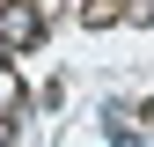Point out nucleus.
<instances>
[{
  "label": "nucleus",
  "mask_w": 154,
  "mask_h": 147,
  "mask_svg": "<svg viewBox=\"0 0 154 147\" xmlns=\"http://www.w3.org/2000/svg\"><path fill=\"white\" fill-rule=\"evenodd\" d=\"M0 37L22 52V44H37V37H44V15H37V8H8V15H0Z\"/></svg>",
  "instance_id": "1"
},
{
  "label": "nucleus",
  "mask_w": 154,
  "mask_h": 147,
  "mask_svg": "<svg viewBox=\"0 0 154 147\" xmlns=\"http://www.w3.org/2000/svg\"><path fill=\"white\" fill-rule=\"evenodd\" d=\"M103 133H110V147H140V133H132L118 110H103Z\"/></svg>",
  "instance_id": "2"
},
{
  "label": "nucleus",
  "mask_w": 154,
  "mask_h": 147,
  "mask_svg": "<svg viewBox=\"0 0 154 147\" xmlns=\"http://www.w3.org/2000/svg\"><path fill=\"white\" fill-rule=\"evenodd\" d=\"M8 103H15V74L0 66V110H8Z\"/></svg>",
  "instance_id": "3"
},
{
  "label": "nucleus",
  "mask_w": 154,
  "mask_h": 147,
  "mask_svg": "<svg viewBox=\"0 0 154 147\" xmlns=\"http://www.w3.org/2000/svg\"><path fill=\"white\" fill-rule=\"evenodd\" d=\"M147 118H154V103H147Z\"/></svg>",
  "instance_id": "4"
}]
</instances>
